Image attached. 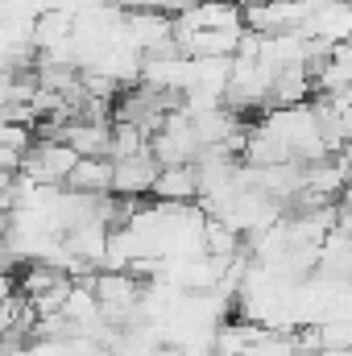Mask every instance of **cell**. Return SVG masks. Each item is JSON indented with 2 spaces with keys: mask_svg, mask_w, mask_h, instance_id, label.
I'll list each match as a JSON object with an SVG mask.
<instances>
[{
  "mask_svg": "<svg viewBox=\"0 0 352 356\" xmlns=\"http://www.w3.org/2000/svg\"><path fill=\"white\" fill-rule=\"evenodd\" d=\"M75 162H79V154H71L63 141H42V145H33L29 154H25V175L33 178V182H67V175L75 170Z\"/></svg>",
  "mask_w": 352,
  "mask_h": 356,
  "instance_id": "1",
  "label": "cell"
}]
</instances>
